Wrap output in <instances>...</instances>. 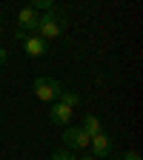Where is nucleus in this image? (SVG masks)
I'll return each instance as SVG.
<instances>
[{
    "instance_id": "5",
    "label": "nucleus",
    "mask_w": 143,
    "mask_h": 160,
    "mask_svg": "<svg viewBox=\"0 0 143 160\" xmlns=\"http://www.w3.org/2000/svg\"><path fill=\"white\" fill-rule=\"evenodd\" d=\"M37 20H40V12L32 9V6H23L17 12V26H20V32H26V34H34Z\"/></svg>"
},
{
    "instance_id": "11",
    "label": "nucleus",
    "mask_w": 143,
    "mask_h": 160,
    "mask_svg": "<svg viewBox=\"0 0 143 160\" xmlns=\"http://www.w3.org/2000/svg\"><path fill=\"white\" fill-rule=\"evenodd\" d=\"M52 160H77L74 154H69V152H54L52 154Z\"/></svg>"
},
{
    "instance_id": "8",
    "label": "nucleus",
    "mask_w": 143,
    "mask_h": 160,
    "mask_svg": "<svg viewBox=\"0 0 143 160\" xmlns=\"http://www.w3.org/2000/svg\"><path fill=\"white\" fill-rule=\"evenodd\" d=\"M57 103H63V106L74 109V106H80V94L72 92V89H60V92H57Z\"/></svg>"
},
{
    "instance_id": "2",
    "label": "nucleus",
    "mask_w": 143,
    "mask_h": 160,
    "mask_svg": "<svg viewBox=\"0 0 143 160\" xmlns=\"http://www.w3.org/2000/svg\"><path fill=\"white\" fill-rule=\"evenodd\" d=\"M60 92V83L54 77H34V94L37 100H46V103H54Z\"/></svg>"
},
{
    "instance_id": "1",
    "label": "nucleus",
    "mask_w": 143,
    "mask_h": 160,
    "mask_svg": "<svg viewBox=\"0 0 143 160\" xmlns=\"http://www.w3.org/2000/svg\"><path fill=\"white\" fill-rule=\"evenodd\" d=\"M63 29H66V14H60V12H52V9H49V12L40 14L34 34L43 37V40H54V37L63 34Z\"/></svg>"
},
{
    "instance_id": "6",
    "label": "nucleus",
    "mask_w": 143,
    "mask_h": 160,
    "mask_svg": "<svg viewBox=\"0 0 143 160\" xmlns=\"http://www.w3.org/2000/svg\"><path fill=\"white\" fill-rule=\"evenodd\" d=\"M23 52L29 57H43V54H49V40L37 37V34H26L23 37Z\"/></svg>"
},
{
    "instance_id": "15",
    "label": "nucleus",
    "mask_w": 143,
    "mask_h": 160,
    "mask_svg": "<svg viewBox=\"0 0 143 160\" xmlns=\"http://www.w3.org/2000/svg\"><path fill=\"white\" fill-rule=\"evenodd\" d=\"M0 32H3V23H0Z\"/></svg>"
},
{
    "instance_id": "7",
    "label": "nucleus",
    "mask_w": 143,
    "mask_h": 160,
    "mask_svg": "<svg viewBox=\"0 0 143 160\" xmlns=\"http://www.w3.org/2000/svg\"><path fill=\"white\" fill-rule=\"evenodd\" d=\"M49 120H52L54 126H69V120H72V109L54 100V106H52V112H49Z\"/></svg>"
},
{
    "instance_id": "10",
    "label": "nucleus",
    "mask_w": 143,
    "mask_h": 160,
    "mask_svg": "<svg viewBox=\"0 0 143 160\" xmlns=\"http://www.w3.org/2000/svg\"><path fill=\"white\" fill-rule=\"evenodd\" d=\"M29 6H32V9H37V12H49V9L54 6V0H32Z\"/></svg>"
},
{
    "instance_id": "4",
    "label": "nucleus",
    "mask_w": 143,
    "mask_h": 160,
    "mask_svg": "<svg viewBox=\"0 0 143 160\" xmlns=\"http://www.w3.org/2000/svg\"><path fill=\"white\" fill-rule=\"evenodd\" d=\"M89 146H92V154H94L97 160H106V157L112 154V149H115V143H112V137H109L106 132H100V134H94V137L89 140Z\"/></svg>"
},
{
    "instance_id": "13",
    "label": "nucleus",
    "mask_w": 143,
    "mask_h": 160,
    "mask_svg": "<svg viewBox=\"0 0 143 160\" xmlns=\"http://www.w3.org/2000/svg\"><path fill=\"white\" fill-rule=\"evenodd\" d=\"M6 63V49H0V66Z\"/></svg>"
},
{
    "instance_id": "12",
    "label": "nucleus",
    "mask_w": 143,
    "mask_h": 160,
    "mask_svg": "<svg viewBox=\"0 0 143 160\" xmlns=\"http://www.w3.org/2000/svg\"><path fill=\"white\" fill-rule=\"evenodd\" d=\"M123 160H140V154H137V152H126V154H123Z\"/></svg>"
},
{
    "instance_id": "14",
    "label": "nucleus",
    "mask_w": 143,
    "mask_h": 160,
    "mask_svg": "<svg viewBox=\"0 0 143 160\" xmlns=\"http://www.w3.org/2000/svg\"><path fill=\"white\" fill-rule=\"evenodd\" d=\"M77 160H97L94 154H86V157H77Z\"/></svg>"
},
{
    "instance_id": "3",
    "label": "nucleus",
    "mask_w": 143,
    "mask_h": 160,
    "mask_svg": "<svg viewBox=\"0 0 143 160\" xmlns=\"http://www.w3.org/2000/svg\"><path fill=\"white\" fill-rule=\"evenodd\" d=\"M89 134L80 129V126H66V132H63V143L69 146V149H89Z\"/></svg>"
},
{
    "instance_id": "9",
    "label": "nucleus",
    "mask_w": 143,
    "mask_h": 160,
    "mask_svg": "<svg viewBox=\"0 0 143 160\" xmlns=\"http://www.w3.org/2000/svg\"><path fill=\"white\" fill-rule=\"evenodd\" d=\"M80 129H83L89 137H94V134L103 132V126H100V120H97L94 114H86V117H83V123H80Z\"/></svg>"
}]
</instances>
